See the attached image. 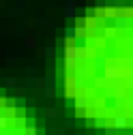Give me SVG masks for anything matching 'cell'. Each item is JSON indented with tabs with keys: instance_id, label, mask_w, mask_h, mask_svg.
Instances as JSON below:
<instances>
[{
	"instance_id": "8992f818",
	"label": "cell",
	"mask_w": 133,
	"mask_h": 135,
	"mask_svg": "<svg viewBox=\"0 0 133 135\" xmlns=\"http://www.w3.org/2000/svg\"><path fill=\"white\" fill-rule=\"evenodd\" d=\"M92 124H94L97 129H105V127L110 124V120H107V118H105V116H97V118H94V120H92Z\"/></svg>"
},
{
	"instance_id": "603a6c76",
	"label": "cell",
	"mask_w": 133,
	"mask_h": 135,
	"mask_svg": "<svg viewBox=\"0 0 133 135\" xmlns=\"http://www.w3.org/2000/svg\"><path fill=\"white\" fill-rule=\"evenodd\" d=\"M45 116H47V118H54V116H56V107H47V109H45Z\"/></svg>"
},
{
	"instance_id": "4fadbf2b",
	"label": "cell",
	"mask_w": 133,
	"mask_h": 135,
	"mask_svg": "<svg viewBox=\"0 0 133 135\" xmlns=\"http://www.w3.org/2000/svg\"><path fill=\"white\" fill-rule=\"evenodd\" d=\"M24 135H39V131H37L35 124H28V127L24 129Z\"/></svg>"
},
{
	"instance_id": "9c48e42d",
	"label": "cell",
	"mask_w": 133,
	"mask_h": 135,
	"mask_svg": "<svg viewBox=\"0 0 133 135\" xmlns=\"http://www.w3.org/2000/svg\"><path fill=\"white\" fill-rule=\"evenodd\" d=\"M116 107H133V99H127V97L116 99Z\"/></svg>"
},
{
	"instance_id": "83f0119b",
	"label": "cell",
	"mask_w": 133,
	"mask_h": 135,
	"mask_svg": "<svg viewBox=\"0 0 133 135\" xmlns=\"http://www.w3.org/2000/svg\"><path fill=\"white\" fill-rule=\"evenodd\" d=\"M64 45H66L64 39H58V41H56V47H64Z\"/></svg>"
},
{
	"instance_id": "ac0fdd59",
	"label": "cell",
	"mask_w": 133,
	"mask_h": 135,
	"mask_svg": "<svg viewBox=\"0 0 133 135\" xmlns=\"http://www.w3.org/2000/svg\"><path fill=\"white\" fill-rule=\"evenodd\" d=\"M116 37V28H105V39H114Z\"/></svg>"
},
{
	"instance_id": "cb8c5ba5",
	"label": "cell",
	"mask_w": 133,
	"mask_h": 135,
	"mask_svg": "<svg viewBox=\"0 0 133 135\" xmlns=\"http://www.w3.org/2000/svg\"><path fill=\"white\" fill-rule=\"evenodd\" d=\"M35 45H37V39H32V37L26 39V47H35Z\"/></svg>"
},
{
	"instance_id": "30bf717a",
	"label": "cell",
	"mask_w": 133,
	"mask_h": 135,
	"mask_svg": "<svg viewBox=\"0 0 133 135\" xmlns=\"http://www.w3.org/2000/svg\"><path fill=\"white\" fill-rule=\"evenodd\" d=\"M73 105H75L77 109H86V105H88V101H86L84 97H75V99H73Z\"/></svg>"
},
{
	"instance_id": "44dd1931",
	"label": "cell",
	"mask_w": 133,
	"mask_h": 135,
	"mask_svg": "<svg viewBox=\"0 0 133 135\" xmlns=\"http://www.w3.org/2000/svg\"><path fill=\"white\" fill-rule=\"evenodd\" d=\"M45 56H47V58H54V56H56V47H47V49H45Z\"/></svg>"
},
{
	"instance_id": "f1b7e54d",
	"label": "cell",
	"mask_w": 133,
	"mask_h": 135,
	"mask_svg": "<svg viewBox=\"0 0 133 135\" xmlns=\"http://www.w3.org/2000/svg\"><path fill=\"white\" fill-rule=\"evenodd\" d=\"M66 7H75V0H66Z\"/></svg>"
},
{
	"instance_id": "5b68a950",
	"label": "cell",
	"mask_w": 133,
	"mask_h": 135,
	"mask_svg": "<svg viewBox=\"0 0 133 135\" xmlns=\"http://www.w3.org/2000/svg\"><path fill=\"white\" fill-rule=\"evenodd\" d=\"M11 127H15V129H26V127H28V120H26L24 116H15L13 122H11Z\"/></svg>"
},
{
	"instance_id": "d6986e66",
	"label": "cell",
	"mask_w": 133,
	"mask_h": 135,
	"mask_svg": "<svg viewBox=\"0 0 133 135\" xmlns=\"http://www.w3.org/2000/svg\"><path fill=\"white\" fill-rule=\"evenodd\" d=\"M129 22H127V17H118V20H116V28H125Z\"/></svg>"
},
{
	"instance_id": "ba28073f",
	"label": "cell",
	"mask_w": 133,
	"mask_h": 135,
	"mask_svg": "<svg viewBox=\"0 0 133 135\" xmlns=\"http://www.w3.org/2000/svg\"><path fill=\"white\" fill-rule=\"evenodd\" d=\"M75 39H77V41H86V39H88V28H86V26H77Z\"/></svg>"
},
{
	"instance_id": "6da1fadb",
	"label": "cell",
	"mask_w": 133,
	"mask_h": 135,
	"mask_svg": "<svg viewBox=\"0 0 133 135\" xmlns=\"http://www.w3.org/2000/svg\"><path fill=\"white\" fill-rule=\"evenodd\" d=\"M110 124H114L116 129H118V131H120V129H127V127L131 124V120H129V118H127V116H114Z\"/></svg>"
},
{
	"instance_id": "3957f363",
	"label": "cell",
	"mask_w": 133,
	"mask_h": 135,
	"mask_svg": "<svg viewBox=\"0 0 133 135\" xmlns=\"http://www.w3.org/2000/svg\"><path fill=\"white\" fill-rule=\"evenodd\" d=\"M64 58H79V47L64 45Z\"/></svg>"
},
{
	"instance_id": "8fae6325",
	"label": "cell",
	"mask_w": 133,
	"mask_h": 135,
	"mask_svg": "<svg viewBox=\"0 0 133 135\" xmlns=\"http://www.w3.org/2000/svg\"><path fill=\"white\" fill-rule=\"evenodd\" d=\"M77 66V58H64V69L66 71H73Z\"/></svg>"
},
{
	"instance_id": "4316f807",
	"label": "cell",
	"mask_w": 133,
	"mask_h": 135,
	"mask_svg": "<svg viewBox=\"0 0 133 135\" xmlns=\"http://www.w3.org/2000/svg\"><path fill=\"white\" fill-rule=\"evenodd\" d=\"M64 124H66V127H75V118H66Z\"/></svg>"
},
{
	"instance_id": "7c38bea8",
	"label": "cell",
	"mask_w": 133,
	"mask_h": 135,
	"mask_svg": "<svg viewBox=\"0 0 133 135\" xmlns=\"http://www.w3.org/2000/svg\"><path fill=\"white\" fill-rule=\"evenodd\" d=\"M103 135H118V129H116L114 124H107V127L103 129Z\"/></svg>"
},
{
	"instance_id": "e0dca14e",
	"label": "cell",
	"mask_w": 133,
	"mask_h": 135,
	"mask_svg": "<svg viewBox=\"0 0 133 135\" xmlns=\"http://www.w3.org/2000/svg\"><path fill=\"white\" fill-rule=\"evenodd\" d=\"M13 105H15V107H20V109L26 107V99H22V97H20V99H15V101H13Z\"/></svg>"
},
{
	"instance_id": "d4e9b609",
	"label": "cell",
	"mask_w": 133,
	"mask_h": 135,
	"mask_svg": "<svg viewBox=\"0 0 133 135\" xmlns=\"http://www.w3.org/2000/svg\"><path fill=\"white\" fill-rule=\"evenodd\" d=\"M45 97H56V90H54V86H49V88L45 90Z\"/></svg>"
},
{
	"instance_id": "7402d4cb",
	"label": "cell",
	"mask_w": 133,
	"mask_h": 135,
	"mask_svg": "<svg viewBox=\"0 0 133 135\" xmlns=\"http://www.w3.org/2000/svg\"><path fill=\"white\" fill-rule=\"evenodd\" d=\"M94 66H103V69H105L107 64H105V60H103V58H97V56H94Z\"/></svg>"
},
{
	"instance_id": "277c9868",
	"label": "cell",
	"mask_w": 133,
	"mask_h": 135,
	"mask_svg": "<svg viewBox=\"0 0 133 135\" xmlns=\"http://www.w3.org/2000/svg\"><path fill=\"white\" fill-rule=\"evenodd\" d=\"M2 114L9 118L11 122H13V118L17 116V107H15V105H4V107H2Z\"/></svg>"
},
{
	"instance_id": "484cf974",
	"label": "cell",
	"mask_w": 133,
	"mask_h": 135,
	"mask_svg": "<svg viewBox=\"0 0 133 135\" xmlns=\"http://www.w3.org/2000/svg\"><path fill=\"white\" fill-rule=\"evenodd\" d=\"M66 17H75V9L73 7H66Z\"/></svg>"
},
{
	"instance_id": "2e32d148",
	"label": "cell",
	"mask_w": 133,
	"mask_h": 135,
	"mask_svg": "<svg viewBox=\"0 0 133 135\" xmlns=\"http://www.w3.org/2000/svg\"><path fill=\"white\" fill-rule=\"evenodd\" d=\"M7 15H24V9H7Z\"/></svg>"
},
{
	"instance_id": "9a60e30c",
	"label": "cell",
	"mask_w": 133,
	"mask_h": 135,
	"mask_svg": "<svg viewBox=\"0 0 133 135\" xmlns=\"http://www.w3.org/2000/svg\"><path fill=\"white\" fill-rule=\"evenodd\" d=\"M107 81H110V79H107L105 75H103V77H97V79H94V86H97V88H103Z\"/></svg>"
},
{
	"instance_id": "52a82bcc",
	"label": "cell",
	"mask_w": 133,
	"mask_h": 135,
	"mask_svg": "<svg viewBox=\"0 0 133 135\" xmlns=\"http://www.w3.org/2000/svg\"><path fill=\"white\" fill-rule=\"evenodd\" d=\"M9 127H11V120H9V118L2 114V116H0V135H4Z\"/></svg>"
},
{
	"instance_id": "7a4b0ae2",
	"label": "cell",
	"mask_w": 133,
	"mask_h": 135,
	"mask_svg": "<svg viewBox=\"0 0 133 135\" xmlns=\"http://www.w3.org/2000/svg\"><path fill=\"white\" fill-rule=\"evenodd\" d=\"M103 75H105L110 81H116V77H118V69H116V66H112V64H107L105 69H103Z\"/></svg>"
},
{
	"instance_id": "ffe728a7",
	"label": "cell",
	"mask_w": 133,
	"mask_h": 135,
	"mask_svg": "<svg viewBox=\"0 0 133 135\" xmlns=\"http://www.w3.org/2000/svg\"><path fill=\"white\" fill-rule=\"evenodd\" d=\"M4 86L7 88H15V77H7L4 79Z\"/></svg>"
},
{
	"instance_id": "5bb4252c",
	"label": "cell",
	"mask_w": 133,
	"mask_h": 135,
	"mask_svg": "<svg viewBox=\"0 0 133 135\" xmlns=\"http://www.w3.org/2000/svg\"><path fill=\"white\" fill-rule=\"evenodd\" d=\"M75 35H77V28H66L64 30V39H75Z\"/></svg>"
}]
</instances>
